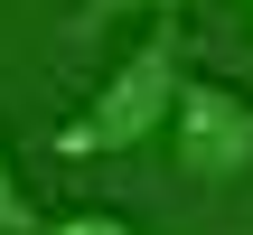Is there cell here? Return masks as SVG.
<instances>
[{
    "label": "cell",
    "mask_w": 253,
    "mask_h": 235,
    "mask_svg": "<svg viewBox=\"0 0 253 235\" xmlns=\"http://www.w3.org/2000/svg\"><path fill=\"white\" fill-rule=\"evenodd\" d=\"M178 85H188V57H178V9L169 19H150V38L94 85V104L56 132V151L66 160H103V151H141L150 132H169V113H178Z\"/></svg>",
    "instance_id": "obj_1"
},
{
    "label": "cell",
    "mask_w": 253,
    "mask_h": 235,
    "mask_svg": "<svg viewBox=\"0 0 253 235\" xmlns=\"http://www.w3.org/2000/svg\"><path fill=\"white\" fill-rule=\"evenodd\" d=\"M169 141H178V170L225 188L253 170V94H235L225 75H188L178 85V113H169Z\"/></svg>",
    "instance_id": "obj_2"
},
{
    "label": "cell",
    "mask_w": 253,
    "mask_h": 235,
    "mask_svg": "<svg viewBox=\"0 0 253 235\" xmlns=\"http://www.w3.org/2000/svg\"><path fill=\"white\" fill-rule=\"evenodd\" d=\"M0 235H38V207H28V188H19V170H9V151H0Z\"/></svg>",
    "instance_id": "obj_3"
},
{
    "label": "cell",
    "mask_w": 253,
    "mask_h": 235,
    "mask_svg": "<svg viewBox=\"0 0 253 235\" xmlns=\"http://www.w3.org/2000/svg\"><path fill=\"white\" fill-rule=\"evenodd\" d=\"M122 9H150V19H169V9H188V0H75V28H113Z\"/></svg>",
    "instance_id": "obj_4"
},
{
    "label": "cell",
    "mask_w": 253,
    "mask_h": 235,
    "mask_svg": "<svg viewBox=\"0 0 253 235\" xmlns=\"http://www.w3.org/2000/svg\"><path fill=\"white\" fill-rule=\"evenodd\" d=\"M38 235H131V226H122L113 207H66V217H47Z\"/></svg>",
    "instance_id": "obj_5"
}]
</instances>
